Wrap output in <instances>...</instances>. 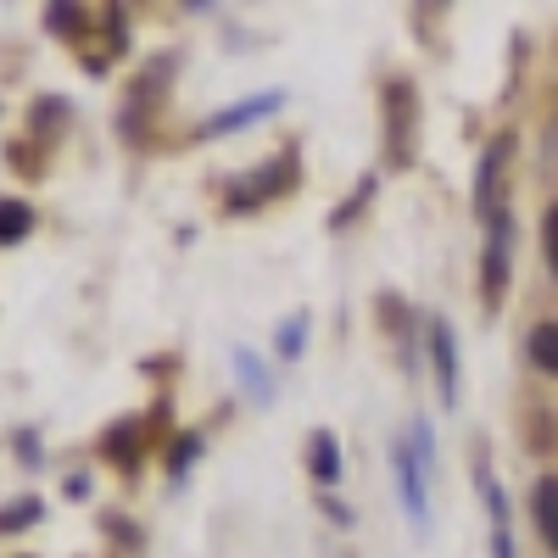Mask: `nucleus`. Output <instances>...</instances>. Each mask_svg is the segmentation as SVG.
I'll list each match as a JSON object with an SVG mask.
<instances>
[{"label": "nucleus", "instance_id": "1", "mask_svg": "<svg viewBox=\"0 0 558 558\" xmlns=\"http://www.w3.org/2000/svg\"><path fill=\"white\" fill-rule=\"evenodd\" d=\"M296 179H302V162H296V151H279V157H268L257 173H246L241 184H229V207H235V213H246V207L279 202L286 191H296Z\"/></svg>", "mask_w": 558, "mask_h": 558}, {"label": "nucleus", "instance_id": "2", "mask_svg": "<svg viewBox=\"0 0 558 558\" xmlns=\"http://www.w3.org/2000/svg\"><path fill=\"white\" fill-rule=\"evenodd\" d=\"M391 463H397V492H402V508H408V525L418 536H430V486H425V463H418V452L408 441L391 447Z\"/></svg>", "mask_w": 558, "mask_h": 558}, {"label": "nucleus", "instance_id": "3", "mask_svg": "<svg viewBox=\"0 0 558 558\" xmlns=\"http://www.w3.org/2000/svg\"><path fill=\"white\" fill-rule=\"evenodd\" d=\"M279 107H286V89H263V96H246V101H235V107H223V112H213V118L202 123V134H207V140H223V134H241V129H252V123L274 118Z\"/></svg>", "mask_w": 558, "mask_h": 558}, {"label": "nucleus", "instance_id": "4", "mask_svg": "<svg viewBox=\"0 0 558 558\" xmlns=\"http://www.w3.org/2000/svg\"><path fill=\"white\" fill-rule=\"evenodd\" d=\"M386 157L397 168L413 162V84H391L386 89Z\"/></svg>", "mask_w": 558, "mask_h": 558}, {"label": "nucleus", "instance_id": "5", "mask_svg": "<svg viewBox=\"0 0 558 558\" xmlns=\"http://www.w3.org/2000/svg\"><path fill=\"white\" fill-rule=\"evenodd\" d=\"M508 252H514V218H492V241H486V268H481V291L486 302H497L508 291Z\"/></svg>", "mask_w": 558, "mask_h": 558}, {"label": "nucleus", "instance_id": "6", "mask_svg": "<svg viewBox=\"0 0 558 558\" xmlns=\"http://www.w3.org/2000/svg\"><path fill=\"white\" fill-rule=\"evenodd\" d=\"M430 363H436V386H441V402L452 408L458 402V336H452V324L447 318H430Z\"/></svg>", "mask_w": 558, "mask_h": 558}, {"label": "nucleus", "instance_id": "7", "mask_svg": "<svg viewBox=\"0 0 558 558\" xmlns=\"http://www.w3.org/2000/svg\"><path fill=\"white\" fill-rule=\"evenodd\" d=\"M508 151H514V134H497L492 146H486V157H481V179H475V202H481L486 223H492V218H502V202H497V184H502Z\"/></svg>", "mask_w": 558, "mask_h": 558}, {"label": "nucleus", "instance_id": "8", "mask_svg": "<svg viewBox=\"0 0 558 558\" xmlns=\"http://www.w3.org/2000/svg\"><path fill=\"white\" fill-rule=\"evenodd\" d=\"M531 514H536V531L547 542V553L558 558V475H542L536 492H531Z\"/></svg>", "mask_w": 558, "mask_h": 558}, {"label": "nucleus", "instance_id": "9", "mask_svg": "<svg viewBox=\"0 0 558 558\" xmlns=\"http://www.w3.org/2000/svg\"><path fill=\"white\" fill-rule=\"evenodd\" d=\"M307 475L318 486L341 481V441H336V430H313V441H307Z\"/></svg>", "mask_w": 558, "mask_h": 558}, {"label": "nucleus", "instance_id": "10", "mask_svg": "<svg viewBox=\"0 0 558 558\" xmlns=\"http://www.w3.org/2000/svg\"><path fill=\"white\" fill-rule=\"evenodd\" d=\"M235 375H241V386H246V397H252L257 408H268V402H274V380H268V368H263V357H257V352L235 347Z\"/></svg>", "mask_w": 558, "mask_h": 558}, {"label": "nucleus", "instance_id": "11", "mask_svg": "<svg viewBox=\"0 0 558 558\" xmlns=\"http://www.w3.org/2000/svg\"><path fill=\"white\" fill-rule=\"evenodd\" d=\"M28 229H34V207L17 196H0V246H17Z\"/></svg>", "mask_w": 558, "mask_h": 558}, {"label": "nucleus", "instance_id": "12", "mask_svg": "<svg viewBox=\"0 0 558 558\" xmlns=\"http://www.w3.org/2000/svg\"><path fill=\"white\" fill-rule=\"evenodd\" d=\"M531 363L542 375H558V324H536L531 330Z\"/></svg>", "mask_w": 558, "mask_h": 558}, {"label": "nucleus", "instance_id": "13", "mask_svg": "<svg viewBox=\"0 0 558 558\" xmlns=\"http://www.w3.org/2000/svg\"><path fill=\"white\" fill-rule=\"evenodd\" d=\"M302 347H307V313H291V318L274 330V352L296 363V357H302Z\"/></svg>", "mask_w": 558, "mask_h": 558}, {"label": "nucleus", "instance_id": "14", "mask_svg": "<svg viewBox=\"0 0 558 558\" xmlns=\"http://www.w3.org/2000/svg\"><path fill=\"white\" fill-rule=\"evenodd\" d=\"M39 520H45V502H39V497H17V502L0 508V531H28V525H39Z\"/></svg>", "mask_w": 558, "mask_h": 558}, {"label": "nucleus", "instance_id": "15", "mask_svg": "<svg viewBox=\"0 0 558 558\" xmlns=\"http://www.w3.org/2000/svg\"><path fill=\"white\" fill-rule=\"evenodd\" d=\"M45 28L51 34H84V7H45Z\"/></svg>", "mask_w": 558, "mask_h": 558}, {"label": "nucleus", "instance_id": "16", "mask_svg": "<svg viewBox=\"0 0 558 558\" xmlns=\"http://www.w3.org/2000/svg\"><path fill=\"white\" fill-rule=\"evenodd\" d=\"M368 196H375V179H357V191H352V202H347V207H341V213L330 218V229H347V223H352V218H357V213L368 207Z\"/></svg>", "mask_w": 558, "mask_h": 558}, {"label": "nucleus", "instance_id": "17", "mask_svg": "<svg viewBox=\"0 0 558 558\" xmlns=\"http://www.w3.org/2000/svg\"><path fill=\"white\" fill-rule=\"evenodd\" d=\"M196 452H202V436H179V441H173V452H168V470H173V475H184Z\"/></svg>", "mask_w": 558, "mask_h": 558}, {"label": "nucleus", "instance_id": "18", "mask_svg": "<svg viewBox=\"0 0 558 558\" xmlns=\"http://www.w3.org/2000/svg\"><path fill=\"white\" fill-rule=\"evenodd\" d=\"M542 246H547V268L558 274V202L542 213Z\"/></svg>", "mask_w": 558, "mask_h": 558}, {"label": "nucleus", "instance_id": "19", "mask_svg": "<svg viewBox=\"0 0 558 558\" xmlns=\"http://www.w3.org/2000/svg\"><path fill=\"white\" fill-rule=\"evenodd\" d=\"M101 447H107V452H118V458L129 463V458H134V418H123L118 430H107V441H101Z\"/></svg>", "mask_w": 558, "mask_h": 558}, {"label": "nucleus", "instance_id": "20", "mask_svg": "<svg viewBox=\"0 0 558 558\" xmlns=\"http://www.w3.org/2000/svg\"><path fill=\"white\" fill-rule=\"evenodd\" d=\"M62 118H68V107H62V101H51V96H45V101L34 107V123H39V129H57Z\"/></svg>", "mask_w": 558, "mask_h": 558}, {"label": "nucleus", "instance_id": "21", "mask_svg": "<svg viewBox=\"0 0 558 558\" xmlns=\"http://www.w3.org/2000/svg\"><path fill=\"white\" fill-rule=\"evenodd\" d=\"M318 508H324V514H330V520H336V525H341V531H347V525H352V508H347V502H336V497H324V502H318Z\"/></svg>", "mask_w": 558, "mask_h": 558}, {"label": "nucleus", "instance_id": "22", "mask_svg": "<svg viewBox=\"0 0 558 558\" xmlns=\"http://www.w3.org/2000/svg\"><path fill=\"white\" fill-rule=\"evenodd\" d=\"M492 558H514V542H508V531H492Z\"/></svg>", "mask_w": 558, "mask_h": 558}, {"label": "nucleus", "instance_id": "23", "mask_svg": "<svg viewBox=\"0 0 558 558\" xmlns=\"http://www.w3.org/2000/svg\"><path fill=\"white\" fill-rule=\"evenodd\" d=\"M17 452L23 458H39V436H17Z\"/></svg>", "mask_w": 558, "mask_h": 558}]
</instances>
